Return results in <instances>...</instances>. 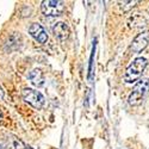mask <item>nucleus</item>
Returning a JSON list of instances; mask_svg holds the SVG:
<instances>
[{
  "mask_svg": "<svg viewBox=\"0 0 149 149\" xmlns=\"http://www.w3.org/2000/svg\"><path fill=\"white\" fill-rule=\"evenodd\" d=\"M25 149H32L31 147H29V146H25Z\"/></svg>",
  "mask_w": 149,
  "mask_h": 149,
  "instance_id": "ddd939ff",
  "label": "nucleus"
},
{
  "mask_svg": "<svg viewBox=\"0 0 149 149\" xmlns=\"http://www.w3.org/2000/svg\"><path fill=\"white\" fill-rule=\"evenodd\" d=\"M8 146H10V149H25L24 143L20 140H18L17 137L8 139Z\"/></svg>",
  "mask_w": 149,
  "mask_h": 149,
  "instance_id": "1a4fd4ad",
  "label": "nucleus"
},
{
  "mask_svg": "<svg viewBox=\"0 0 149 149\" xmlns=\"http://www.w3.org/2000/svg\"><path fill=\"white\" fill-rule=\"evenodd\" d=\"M0 149H4V147H3L1 144H0Z\"/></svg>",
  "mask_w": 149,
  "mask_h": 149,
  "instance_id": "4468645a",
  "label": "nucleus"
},
{
  "mask_svg": "<svg viewBox=\"0 0 149 149\" xmlns=\"http://www.w3.org/2000/svg\"><path fill=\"white\" fill-rule=\"evenodd\" d=\"M148 93H149V80H147V79L140 80L135 85L132 92L129 95V99H128L129 104L134 105V106L140 105Z\"/></svg>",
  "mask_w": 149,
  "mask_h": 149,
  "instance_id": "f03ea898",
  "label": "nucleus"
},
{
  "mask_svg": "<svg viewBox=\"0 0 149 149\" xmlns=\"http://www.w3.org/2000/svg\"><path fill=\"white\" fill-rule=\"evenodd\" d=\"M94 53H95V41H94V44H93V50H92V55H91V58H90V67H88V80H92V68H93V57H94Z\"/></svg>",
  "mask_w": 149,
  "mask_h": 149,
  "instance_id": "9d476101",
  "label": "nucleus"
},
{
  "mask_svg": "<svg viewBox=\"0 0 149 149\" xmlns=\"http://www.w3.org/2000/svg\"><path fill=\"white\" fill-rule=\"evenodd\" d=\"M148 41H149V35L148 32H142L140 35H137L135 37V40L131 43V50L136 54H139L140 52H142L143 49L148 45Z\"/></svg>",
  "mask_w": 149,
  "mask_h": 149,
  "instance_id": "423d86ee",
  "label": "nucleus"
},
{
  "mask_svg": "<svg viewBox=\"0 0 149 149\" xmlns=\"http://www.w3.org/2000/svg\"><path fill=\"white\" fill-rule=\"evenodd\" d=\"M4 91H3V88H1V86H0V100H3L4 99Z\"/></svg>",
  "mask_w": 149,
  "mask_h": 149,
  "instance_id": "9b49d317",
  "label": "nucleus"
},
{
  "mask_svg": "<svg viewBox=\"0 0 149 149\" xmlns=\"http://www.w3.org/2000/svg\"><path fill=\"white\" fill-rule=\"evenodd\" d=\"M22 95L24 102L30 104L35 109H41L45 103L44 95L40 91H35L32 88H24L22 92Z\"/></svg>",
  "mask_w": 149,
  "mask_h": 149,
  "instance_id": "20e7f679",
  "label": "nucleus"
},
{
  "mask_svg": "<svg viewBox=\"0 0 149 149\" xmlns=\"http://www.w3.org/2000/svg\"><path fill=\"white\" fill-rule=\"evenodd\" d=\"M28 79L35 85L37 87H42L44 86V77H43V73L41 69H33L29 73Z\"/></svg>",
  "mask_w": 149,
  "mask_h": 149,
  "instance_id": "6e6552de",
  "label": "nucleus"
},
{
  "mask_svg": "<svg viewBox=\"0 0 149 149\" xmlns=\"http://www.w3.org/2000/svg\"><path fill=\"white\" fill-rule=\"evenodd\" d=\"M53 32L56 38L61 42H65L69 37V28L66 23H62V22L56 23L53 26Z\"/></svg>",
  "mask_w": 149,
  "mask_h": 149,
  "instance_id": "0eeeda50",
  "label": "nucleus"
},
{
  "mask_svg": "<svg viewBox=\"0 0 149 149\" xmlns=\"http://www.w3.org/2000/svg\"><path fill=\"white\" fill-rule=\"evenodd\" d=\"M29 33L41 44H44L48 41V33H47V31L38 23H32L31 24L30 28H29Z\"/></svg>",
  "mask_w": 149,
  "mask_h": 149,
  "instance_id": "39448f33",
  "label": "nucleus"
},
{
  "mask_svg": "<svg viewBox=\"0 0 149 149\" xmlns=\"http://www.w3.org/2000/svg\"><path fill=\"white\" fill-rule=\"evenodd\" d=\"M146 67H147V60L144 57L135 58L130 63V66L127 68L123 81L127 82V84H132L135 81H137L140 79V77L142 75V73L146 69Z\"/></svg>",
  "mask_w": 149,
  "mask_h": 149,
  "instance_id": "f257e3e1",
  "label": "nucleus"
},
{
  "mask_svg": "<svg viewBox=\"0 0 149 149\" xmlns=\"http://www.w3.org/2000/svg\"><path fill=\"white\" fill-rule=\"evenodd\" d=\"M1 118H3V113H1V111H0V120H1Z\"/></svg>",
  "mask_w": 149,
  "mask_h": 149,
  "instance_id": "f8f14e48",
  "label": "nucleus"
},
{
  "mask_svg": "<svg viewBox=\"0 0 149 149\" xmlns=\"http://www.w3.org/2000/svg\"><path fill=\"white\" fill-rule=\"evenodd\" d=\"M41 10L45 17H58L65 11V3L58 0H44L41 4Z\"/></svg>",
  "mask_w": 149,
  "mask_h": 149,
  "instance_id": "7ed1b4c3",
  "label": "nucleus"
}]
</instances>
